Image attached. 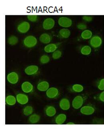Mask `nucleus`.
<instances>
[{
  "instance_id": "nucleus-24",
  "label": "nucleus",
  "mask_w": 104,
  "mask_h": 133,
  "mask_svg": "<svg viewBox=\"0 0 104 133\" xmlns=\"http://www.w3.org/2000/svg\"><path fill=\"white\" fill-rule=\"evenodd\" d=\"M92 49L90 46L88 45L84 46L81 50V52L83 55H88L91 54Z\"/></svg>"
},
{
  "instance_id": "nucleus-8",
  "label": "nucleus",
  "mask_w": 104,
  "mask_h": 133,
  "mask_svg": "<svg viewBox=\"0 0 104 133\" xmlns=\"http://www.w3.org/2000/svg\"><path fill=\"white\" fill-rule=\"evenodd\" d=\"M7 79L10 84H17L19 80V75L16 72H11L7 75Z\"/></svg>"
},
{
  "instance_id": "nucleus-13",
  "label": "nucleus",
  "mask_w": 104,
  "mask_h": 133,
  "mask_svg": "<svg viewBox=\"0 0 104 133\" xmlns=\"http://www.w3.org/2000/svg\"><path fill=\"white\" fill-rule=\"evenodd\" d=\"M21 88L22 91L26 93H30L33 91V86L30 82H24L21 85Z\"/></svg>"
},
{
  "instance_id": "nucleus-7",
  "label": "nucleus",
  "mask_w": 104,
  "mask_h": 133,
  "mask_svg": "<svg viewBox=\"0 0 104 133\" xmlns=\"http://www.w3.org/2000/svg\"><path fill=\"white\" fill-rule=\"evenodd\" d=\"M30 28V24L27 22H23L17 26V30L19 32L24 34L27 32Z\"/></svg>"
},
{
  "instance_id": "nucleus-10",
  "label": "nucleus",
  "mask_w": 104,
  "mask_h": 133,
  "mask_svg": "<svg viewBox=\"0 0 104 133\" xmlns=\"http://www.w3.org/2000/svg\"><path fill=\"white\" fill-rule=\"evenodd\" d=\"M39 68L38 66L35 65L29 66L25 68V74L29 76H32L37 74Z\"/></svg>"
},
{
  "instance_id": "nucleus-25",
  "label": "nucleus",
  "mask_w": 104,
  "mask_h": 133,
  "mask_svg": "<svg viewBox=\"0 0 104 133\" xmlns=\"http://www.w3.org/2000/svg\"><path fill=\"white\" fill-rule=\"evenodd\" d=\"M72 91L74 92L79 93L83 92L84 87L82 85L79 84H75L73 85L71 88Z\"/></svg>"
},
{
  "instance_id": "nucleus-9",
  "label": "nucleus",
  "mask_w": 104,
  "mask_h": 133,
  "mask_svg": "<svg viewBox=\"0 0 104 133\" xmlns=\"http://www.w3.org/2000/svg\"><path fill=\"white\" fill-rule=\"evenodd\" d=\"M90 43L91 46L93 48H99L102 44V40L99 36H94L91 38Z\"/></svg>"
},
{
  "instance_id": "nucleus-18",
  "label": "nucleus",
  "mask_w": 104,
  "mask_h": 133,
  "mask_svg": "<svg viewBox=\"0 0 104 133\" xmlns=\"http://www.w3.org/2000/svg\"><path fill=\"white\" fill-rule=\"evenodd\" d=\"M67 119V116L64 114H60L56 117L55 122L58 125H61L65 122Z\"/></svg>"
},
{
  "instance_id": "nucleus-12",
  "label": "nucleus",
  "mask_w": 104,
  "mask_h": 133,
  "mask_svg": "<svg viewBox=\"0 0 104 133\" xmlns=\"http://www.w3.org/2000/svg\"><path fill=\"white\" fill-rule=\"evenodd\" d=\"M60 107L62 110L67 111L70 108V102L69 100L67 98H63L59 102Z\"/></svg>"
},
{
  "instance_id": "nucleus-1",
  "label": "nucleus",
  "mask_w": 104,
  "mask_h": 133,
  "mask_svg": "<svg viewBox=\"0 0 104 133\" xmlns=\"http://www.w3.org/2000/svg\"><path fill=\"white\" fill-rule=\"evenodd\" d=\"M37 40L33 36H29L24 39L23 44L24 46L28 48H32L37 45Z\"/></svg>"
},
{
  "instance_id": "nucleus-4",
  "label": "nucleus",
  "mask_w": 104,
  "mask_h": 133,
  "mask_svg": "<svg viewBox=\"0 0 104 133\" xmlns=\"http://www.w3.org/2000/svg\"><path fill=\"white\" fill-rule=\"evenodd\" d=\"M46 95L48 98L50 99H55L57 98L59 95V90L55 87H51L49 88L46 92Z\"/></svg>"
},
{
  "instance_id": "nucleus-11",
  "label": "nucleus",
  "mask_w": 104,
  "mask_h": 133,
  "mask_svg": "<svg viewBox=\"0 0 104 133\" xmlns=\"http://www.w3.org/2000/svg\"><path fill=\"white\" fill-rule=\"evenodd\" d=\"M16 98L17 102L20 104L25 105L27 104L29 101V97L26 95L23 94H18L16 96Z\"/></svg>"
},
{
  "instance_id": "nucleus-17",
  "label": "nucleus",
  "mask_w": 104,
  "mask_h": 133,
  "mask_svg": "<svg viewBox=\"0 0 104 133\" xmlns=\"http://www.w3.org/2000/svg\"><path fill=\"white\" fill-rule=\"evenodd\" d=\"M49 88V84L48 82L43 81L40 82L37 86L38 90L41 92L47 91Z\"/></svg>"
},
{
  "instance_id": "nucleus-14",
  "label": "nucleus",
  "mask_w": 104,
  "mask_h": 133,
  "mask_svg": "<svg viewBox=\"0 0 104 133\" xmlns=\"http://www.w3.org/2000/svg\"><path fill=\"white\" fill-rule=\"evenodd\" d=\"M45 113L46 116L53 117L56 115L57 111L54 107L53 106H47L45 108Z\"/></svg>"
},
{
  "instance_id": "nucleus-31",
  "label": "nucleus",
  "mask_w": 104,
  "mask_h": 133,
  "mask_svg": "<svg viewBox=\"0 0 104 133\" xmlns=\"http://www.w3.org/2000/svg\"><path fill=\"white\" fill-rule=\"evenodd\" d=\"M77 28L80 30H83L86 29L87 26L85 24L83 23H79L77 26Z\"/></svg>"
},
{
  "instance_id": "nucleus-26",
  "label": "nucleus",
  "mask_w": 104,
  "mask_h": 133,
  "mask_svg": "<svg viewBox=\"0 0 104 133\" xmlns=\"http://www.w3.org/2000/svg\"><path fill=\"white\" fill-rule=\"evenodd\" d=\"M33 112V108L31 106L28 105L24 107L23 109V114L25 116H28L31 115Z\"/></svg>"
},
{
  "instance_id": "nucleus-5",
  "label": "nucleus",
  "mask_w": 104,
  "mask_h": 133,
  "mask_svg": "<svg viewBox=\"0 0 104 133\" xmlns=\"http://www.w3.org/2000/svg\"><path fill=\"white\" fill-rule=\"evenodd\" d=\"M95 109L91 105H85L81 107L80 112L84 115H91L95 112Z\"/></svg>"
},
{
  "instance_id": "nucleus-19",
  "label": "nucleus",
  "mask_w": 104,
  "mask_h": 133,
  "mask_svg": "<svg viewBox=\"0 0 104 133\" xmlns=\"http://www.w3.org/2000/svg\"><path fill=\"white\" fill-rule=\"evenodd\" d=\"M59 34L60 37H61V38H68L70 36L71 33L69 29L63 28L59 31Z\"/></svg>"
},
{
  "instance_id": "nucleus-21",
  "label": "nucleus",
  "mask_w": 104,
  "mask_h": 133,
  "mask_svg": "<svg viewBox=\"0 0 104 133\" xmlns=\"http://www.w3.org/2000/svg\"><path fill=\"white\" fill-rule=\"evenodd\" d=\"M40 119L41 117L40 115L35 113L30 115L29 117V122L32 124H35L39 122Z\"/></svg>"
},
{
  "instance_id": "nucleus-16",
  "label": "nucleus",
  "mask_w": 104,
  "mask_h": 133,
  "mask_svg": "<svg viewBox=\"0 0 104 133\" xmlns=\"http://www.w3.org/2000/svg\"><path fill=\"white\" fill-rule=\"evenodd\" d=\"M59 44L52 43L47 44L44 48V51L46 53H51L55 51L58 49Z\"/></svg>"
},
{
  "instance_id": "nucleus-20",
  "label": "nucleus",
  "mask_w": 104,
  "mask_h": 133,
  "mask_svg": "<svg viewBox=\"0 0 104 133\" xmlns=\"http://www.w3.org/2000/svg\"><path fill=\"white\" fill-rule=\"evenodd\" d=\"M17 98L14 96L9 95L6 98V103L9 106H13L17 103Z\"/></svg>"
},
{
  "instance_id": "nucleus-32",
  "label": "nucleus",
  "mask_w": 104,
  "mask_h": 133,
  "mask_svg": "<svg viewBox=\"0 0 104 133\" xmlns=\"http://www.w3.org/2000/svg\"><path fill=\"white\" fill-rule=\"evenodd\" d=\"M83 19L86 22H90L92 20V17L90 16H84Z\"/></svg>"
},
{
  "instance_id": "nucleus-27",
  "label": "nucleus",
  "mask_w": 104,
  "mask_h": 133,
  "mask_svg": "<svg viewBox=\"0 0 104 133\" xmlns=\"http://www.w3.org/2000/svg\"><path fill=\"white\" fill-rule=\"evenodd\" d=\"M50 58L49 56L44 55H42L40 58L41 63L43 64H45L48 63L50 61Z\"/></svg>"
},
{
  "instance_id": "nucleus-30",
  "label": "nucleus",
  "mask_w": 104,
  "mask_h": 133,
  "mask_svg": "<svg viewBox=\"0 0 104 133\" xmlns=\"http://www.w3.org/2000/svg\"><path fill=\"white\" fill-rule=\"evenodd\" d=\"M98 88L99 90L103 91L104 90V79H102L100 81L98 85Z\"/></svg>"
},
{
  "instance_id": "nucleus-34",
  "label": "nucleus",
  "mask_w": 104,
  "mask_h": 133,
  "mask_svg": "<svg viewBox=\"0 0 104 133\" xmlns=\"http://www.w3.org/2000/svg\"><path fill=\"white\" fill-rule=\"evenodd\" d=\"M75 123H74L73 122H72L68 123H67V125H75Z\"/></svg>"
},
{
  "instance_id": "nucleus-3",
  "label": "nucleus",
  "mask_w": 104,
  "mask_h": 133,
  "mask_svg": "<svg viewBox=\"0 0 104 133\" xmlns=\"http://www.w3.org/2000/svg\"><path fill=\"white\" fill-rule=\"evenodd\" d=\"M58 23L60 26L65 28L70 27L72 24V21L70 18L66 17H61L59 18Z\"/></svg>"
},
{
  "instance_id": "nucleus-22",
  "label": "nucleus",
  "mask_w": 104,
  "mask_h": 133,
  "mask_svg": "<svg viewBox=\"0 0 104 133\" xmlns=\"http://www.w3.org/2000/svg\"><path fill=\"white\" fill-rule=\"evenodd\" d=\"M93 33L89 30H85L82 32L81 34V37L84 40H88L92 38Z\"/></svg>"
},
{
  "instance_id": "nucleus-28",
  "label": "nucleus",
  "mask_w": 104,
  "mask_h": 133,
  "mask_svg": "<svg viewBox=\"0 0 104 133\" xmlns=\"http://www.w3.org/2000/svg\"><path fill=\"white\" fill-rule=\"evenodd\" d=\"M62 53L61 50H56L53 53L52 58L54 60L58 59L61 57Z\"/></svg>"
},
{
  "instance_id": "nucleus-15",
  "label": "nucleus",
  "mask_w": 104,
  "mask_h": 133,
  "mask_svg": "<svg viewBox=\"0 0 104 133\" xmlns=\"http://www.w3.org/2000/svg\"><path fill=\"white\" fill-rule=\"evenodd\" d=\"M52 38L51 36L47 33L41 34L39 37V41L42 43L48 44L51 41Z\"/></svg>"
},
{
  "instance_id": "nucleus-29",
  "label": "nucleus",
  "mask_w": 104,
  "mask_h": 133,
  "mask_svg": "<svg viewBox=\"0 0 104 133\" xmlns=\"http://www.w3.org/2000/svg\"><path fill=\"white\" fill-rule=\"evenodd\" d=\"M27 17L29 21L33 22H36L38 19V17L37 15H28L27 16Z\"/></svg>"
},
{
  "instance_id": "nucleus-33",
  "label": "nucleus",
  "mask_w": 104,
  "mask_h": 133,
  "mask_svg": "<svg viewBox=\"0 0 104 133\" xmlns=\"http://www.w3.org/2000/svg\"><path fill=\"white\" fill-rule=\"evenodd\" d=\"M99 100L102 102L104 101V92H102L100 94L99 97Z\"/></svg>"
},
{
  "instance_id": "nucleus-2",
  "label": "nucleus",
  "mask_w": 104,
  "mask_h": 133,
  "mask_svg": "<svg viewBox=\"0 0 104 133\" xmlns=\"http://www.w3.org/2000/svg\"><path fill=\"white\" fill-rule=\"evenodd\" d=\"M85 99L83 96H77L74 98L72 101V106L75 109H80L83 104Z\"/></svg>"
},
{
  "instance_id": "nucleus-6",
  "label": "nucleus",
  "mask_w": 104,
  "mask_h": 133,
  "mask_svg": "<svg viewBox=\"0 0 104 133\" xmlns=\"http://www.w3.org/2000/svg\"><path fill=\"white\" fill-rule=\"evenodd\" d=\"M55 25V21L53 18H46L43 23V28L45 30L53 29Z\"/></svg>"
},
{
  "instance_id": "nucleus-23",
  "label": "nucleus",
  "mask_w": 104,
  "mask_h": 133,
  "mask_svg": "<svg viewBox=\"0 0 104 133\" xmlns=\"http://www.w3.org/2000/svg\"><path fill=\"white\" fill-rule=\"evenodd\" d=\"M8 43L11 46L16 45L19 42V39L14 35H12L8 38Z\"/></svg>"
}]
</instances>
